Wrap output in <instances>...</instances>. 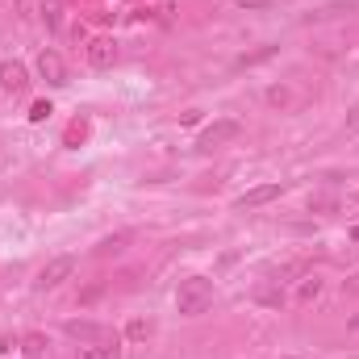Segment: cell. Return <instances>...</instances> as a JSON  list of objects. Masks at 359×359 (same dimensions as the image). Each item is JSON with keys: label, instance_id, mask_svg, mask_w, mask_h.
<instances>
[{"label": "cell", "instance_id": "8992f818", "mask_svg": "<svg viewBox=\"0 0 359 359\" xmlns=\"http://www.w3.org/2000/svg\"><path fill=\"white\" fill-rule=\"evenodd\" d=\"M38 76H42L50 88H63V84H67V67H63L59 50H42V55H38Z\"/></svg>", "mask_w": 359, "mask_h": 359}, {"label": "cell", "instance_id": "4fadbf2b", "mask_svg": "<svg viewBox=\"0 0 359 359\" xmlns=\"http://www.w3.org/2000/svg\"><path fill=\"white\" fill-rule=\"evenodd\" d=\"M117 251H126V234H113V238H104L96 247V255H117Z\"/></svg>", "mask_w": 359, "mask_h": 359}, {"label": "cell", "instance_id": "5b68a950", "mask_svg": "<svg viewBox=\"0 0 359 359\" xmlns=\"http://www.w3.org/2000/svg\"><path fill=\"white\" fill-rule=\"evenodd\" d=\"M280 196H284V184H276V180H271V184H255L251 192H243V196H238L234 205H238V209L247 213V209H264V205L280 201Z\"/></svg>", "mask_w": 359, "mask_h": 359}, {"label": "cell", "instance_id": "7402d4cb", "mask_svg": "<svg viewBox=\"0 0 359 359\" xmlns=\"http://www.w3.org/2000/svg\"><path fill=\"white\" fill-rule=\"evenodd\" d=\"M351 238H355V243H359V226H355V230H351Z\"/></svg>", "mask_w": 359, "mask_h": 359}, {"label": "cell", "instance_id": "6da1fadb", "mask_svg": "<svg viewBox=\"0 0 359 359\" xmlns=\"http://www.w3.org/2000/svg\"><path fill=\"white\" fill-rule=\"evenodd\" d=\"M213 305V280H205V276H192V280H184L176 292V309L184 318H196V313H205Z\"/></svg>", "mask_w": 359, "mask_h": 359}, {"label": "cell", "instance_id": "7a4b0ae2", "mask_svg": "<svg viewBox=\"0 0 359 359\" xmlns=\"http://www.w3.org/2000/svg\"><path fill=\"white\" fill-rule=\"evenodd\" d=\"M238 134H243V126H238L234 117H222V121H213V126H205V130H201V138H196V151H217V147L234 142Z\"/></svg>", "mask_w": 359, "mask_h": 359}, {"label": "cell", "instance_id": "3957f363", "mask_svg": "<svg viewBox=\"0 0 359 359\" xmlns=\"http://www.w3.org/2000/svg\"><path fill=\"white\" fill-rule=\"evenodd\" d=\"M72 271H76V259H72V255H55L50 264H42V271L34 276V288L50 292V288H59L63 280H72Z\"/></svg>", "mask_w": 359, "mask_h": 359}, {"label": "cell", "instance_id": "ba28073f", "mask_svg": "<svg viewBox=\"0 0 359 359\" xmlns=\"http://www.w3.org/2000/svg\"><path fill=\"white\" fill-rule=\"evenodd\" d=\"M0 88L4 92H13V96H21V92L29 88V72L21 67V63H0Z\"/></svg>", "mask_w": 359, "mask_h": 359}, {"label": "cell", "instance_id": "5bb4252c", "mask_svg": "<svg viewBox=\"0 0 359 359\" xmlns=\"http://www.w3.org/2000/svg\"><path fill=\"white\" fill-rule=\"evenodd\" d=\"M238 8H247V13H264V8H271V0H234Z\"/></svg>", "mask_w": 359, "mask_h": 359}, {"label": "cell", "instance_id": "44dd1931", "mask_svg": "<svg viewBox=\"0 0 359 359\" xmlns=\"http://www.w3.org/2000/svg\"><path fill=\"white\" fill-rule=\"evenodd\" d=\"M351 334H359V318H351Z\"/></svg>", "mask_w": 359, "mask_h": 359}, {"label": "cell", "instance_id": "30bf717a", "mask_svg": "<svg viewBox=\"0 0 359 359\" xmlns=\"http://www.w3.org/2000/svg\"><path fill=\"white\" fill-rule=\"evenodd\" d=\"M21 355L25 359H46L50 355V339H46V334H25V339H21Z\"/></svg>", "mask_w": 359, "mask_h": 359}, {"label": "cell", "instance_id": "2e32d148", "mask_svg": "<svg viewBox=\"0 0 359 359\" xmlns=\"http://www.w3.org/2000/svg\"><path fill=\"white\" fill-rule=\"evenodd\" d=\"M318 292H322V280H309V284H305V288H301V301H313V297H318Z\"/></svg>", "mask_w": 359, "mask_h": 359}, {"label": "cell", "instance_id": "ffe728a7", "mask_svg": "<svg viewBox=\"0 0 359 359\" xmlns=\"http://www.w3.org/2000/svg\"><path fill=\"white\" fill-rule=\"evenodd\" d=\"M17 343H21V339H0V355H4L8 347H17Z\"/></svg>", "mask_w": 359, "mask_h": 359}, {"label": "cell", "instance_id": "277c9868", "mask_svg": "<svg viewBox=\"0 0 359 359\" xmlns=\"http://www.w3.org/2000/svg\"><path fill=\"white\" fill-rule=\"evenodd\" d=\"M63 334L67 339H76V343H104V339H117V330H109V326H100V322H63Z\"/></svg>", "mask_w": 359, "mask_h": 359}, {"label": "cell", "instance_id": "603a6c76", "mask_svg": "<svg viewBox=\"0 0 359 359\" xmlns=\"http://www.w3.org/2000/svg\"><path fill=\"white\" fill-rule=\"evenodd\" d=\"M284 359H301V355H284Z\"/></svg>", "mask_w": 359, "mask_h": 359}, {"label": "cell", "instance_id": "7c38bea8", "mask_svg": "<svg viewBox=\"0 0 359 359\" xmlns=\"http://www.w3.org/2000/svg\"><path fill=\"white\" fill-rule=\"evenodd\" d=\"M126 339H134V343H142V339H151V322H142V318H134V322L126 326Z\"/></svg>", "mask_w": 359, "mask_h": 359}, {"label": "cell", "instance_id": "9c48e42d", "mask_svg": "<svg viewBox=\"0 0 359 359\" xmlns=\"http://www.w3.org/2000/svg\"><path fill=\"white\" fill-rule=\"evenodd\" d=\"M76 359H121V334L104 339V343H80Z\"/></svg>", "mask_w": 359, "mask_h": 359}, {"label": "cell", "instance_id": "d6986e66", "mask_svg": "<svg viewBox=\"0 0 359 359\" xmlns=\"http://www.w3.org/2000/svg\"><path fill=\"white\" fill-rule=\"evenodd\" d=\"M347 130H359V104L347 113Z\"/></svg>", "mask_w": 359, "mask_h": 359}, {"label": "cell", "instance_id": "ac0fdd59", "mask_svg": "<svg viewBox=\"0 0 359 359\" xmlns=\"http://www.w3.org/2000/svg\"><path fill=\"white\" fill-rule=\"evenodd\" d=\"M268 100H271V104H284V100H288V88H271Z\"/></svg>", "mask_w": 359, "mask_h": 359}, {"label": "cell", "instance_id": "9a60e30c", "mask_svg": "<svg viewBox=\"0 0 359 359\" xmlns=\"http://www.w3.org/2000/svg\"><path fill=\"white\" fill-rule=\"evenodd\" d=\"M46 113H50V104H46V100H38V104L29 109V121H46Z\"/></svg>", "mask_w": 359, "mask_h": 359}, {"label": "cell", "instance_id": "52a82bcc", "mask_svg": "<svg viewBox=\"0 0 359 359\" xmlns=\"http://www.w3.org/2000/svg\"><path fill=\"white\" fill-rule=\"evenodd\" d=\"M88 63L96 72L113 67V63H117V42H113V38H92L88 42Z\"/></svg>", "mask_w": 359, "mask_h": 359}, {"label": "cell", "instance_id": "8fae6325", "mask_svg": "<svg viewBox=\"0 0 359 359\" xmlns=\"http://www.w3.org/2000/svg\"><path fill=\"white\" fill-rule=\"evenodd\" d=\"M355 4L351 0H339V4H326V8H318V13H309V21H330V17H339V13H351Z\"/></svg>", "mask_w": 359, "mask_h": 359}, {"label": "cell", "instance_id": "e0dca14e", "mask_svg": "<svg viewBox=\"0 0 359 359\" xmlns=\"http://www.w3.org/2000/svg\"><path fill=\"white\" fill-rule=\"evenodd\" d=\"M259 301H268V305H280V301H284V292H271V288H264V292H259Z\"/></svg>", "mask_w": 359, "mask_h": 359}]
</instances>
